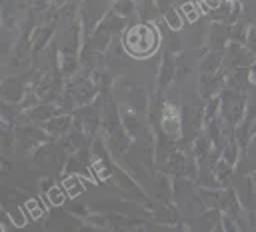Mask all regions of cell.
Wrapping results in <instances>:
<instances>
[{
    "instance_id": "cell-1",
    "label": "cell",
    "mask_w": 256,
    "mask_h": 232,
    "mask_svg": "<svg viewBox=\"0 0 256 232\" xmlns=\"http://www.w3.org/2000/svg\"><path fill=\"white\" fill-rule=\"evenodd\" d=\"M160 42L158 30L154 28V24L150 22H142V24H134L126 30V34L122 36V46L124 52H128L132 58H148L150 54L156 52Z\"/></svg>"
},
{
    "instance_id": "cell-2",
    "label": "cell",
    "mask_w": 256,
    "mask_h": 232,
    "mask_svg": "<svg viewBox=\"0 0 256 232\" xmlns=\"http://www.w3.org/2000/svg\"><path fill=\"white\" fill-rule=\"evenodd\" d=\"M162 130L168 134V136H178L180 134V118H178V112L176 108L166 102L164 104V112H162Z\"/></svg>"
},
{
    "instance_id": "cell-3",
    "label": "cell",
    "mask_w": 256,
    "mask_h": 232,
    "mask_svg": "<svg viewBox=\"0 0 256 232\" xmlns=\"http://www.w3.org/2000/svg\"><path fill=\"white\" fill-rule=\"evenodd\" d=\"M228 36H230V28L216 22V24H212V30L208 32V46L212 50H220V48H224V42Z\"/></svg>"
},
{
    "instance_id": "cell-4",
    "label": "cell",
    "mask_w": 256,
    "mask_h": 232,
    "mask_svg": "<svg viewBox=\"0 0 256 232\" xmlns=\"http://www.w3.org/2000/svg\"><path fill=\"white\" fill-rule=\"evenodd\" d=\"M174 68H176V62H172V58H170V54L164 58V62H162V66H160V74H158V88L160 90H164L168 84H170V80L174 78Z\"/></svg>"
},
{
    "instance_id": "cell-5",
    "label": "cell",
    "mask_w": 256,
    "mask_h": 232,
    "mask_svg": "<svg viewBox=\"0 0 256 232\" xmlns=\"http://www.w3.org/2000/svg\"><path fill=\"white\" fill-rule=\"evenodd\" d=\"M62 186H64V190H66L68 196H78L80 192H84V180H82L80 174H68V176H64Z\"/></svg>"
},
{
    "instance_id": "cell-6",
    "label": "cell",
    "mask_w": 256,
    "mask_h": 232,
    "mask_svg": "<svg viewBox=\"0 0 256 232\" xmlns=\"http://www.w3.org/2000/svg\"><path fill=\"white\" fill-rule=\"evenodd\" d=\"M70 126V116H56V118H50L46 122V130L52 134V136H60L68 130Z\"/></svg>"
},
{
    "instance_id": "cell-7",
    "label": "cell",
    "mask_w": 256,
    "mask_h": 232,
    "mask_svg": "<svg viewBox=\"0 0 256 232\" xmlns=\"http://www.w3.org/2000/svg\"><path fill=\"white\" fill-rule=\"evenodd\" d=\"M182 12L180 10H176V8H168V10H164V22H166V26L172 30V32H178L180 28H182V16H180Z\"/></svg>"
},
{
    "instance_id": "cell-8",
    "label": "cell",
    "mask_w": 256,
    "mask_h": 232,
    "mask_svg": "<svg viewBox=\"0 0 256 232\" xmlns=\"http://www.w3.org/2000/svg\"><path fill=\"white\" fill-rule=\"evenodd\" d=\"M180 12L184 14V18L188 22H196L200 18V14H202V8H198V2H184L180 6Z\"/></svg>"
},
{
    "instance_id": "cell-9",
    "label": "cell",
    "mask_w": 256,
    "mask_h": 232,
    "mask_svg": "<svg viewBox=\"0 0 256 232\" xmlns=\"http://www.w3.org/2000/svg\"><path fill=\"white\" fill-rule=\"evenodd\" d=\"M134 10H136L134 0H118V2L114 4V12H116L118 16H122V18L134 16Z\"/></svg>"
},
{
    "instance_id": "cell-10",
    "label": "cell",
    "mask_w": 256,
    "mask_h": 232,
    "mask_svg": "<svg viewBox=\"0 0 256 232\" xmlns=\"http://www.w3.org/2000/svg\"><path fill=\"white\" fill-rule=\"evenodd\" d=\"M64 188V186H62ZM60 186H50L48 192H46V200L52 204V206H62L64 204V190Z\"/></svg>"
},
{
    "instance_id": "cell-11",
    "label": "cell",
    "mask_w": 256,
    "mask_h": 232,
    "mask_svg": "<svg viewBox=\"0 0 256 232\" xmlns=\"http://www.w3.org/2000/svg\"><path fill=\"white\" fill-rule=\"evenodd\" d=\"M230 38L232 42H240V44H246L248 40V32H246V26L242 22H236L232 28H230Z\"/></svg>"
},
{
    "instance_id": "cell-12",
    "label": "cell",
    "mask_w": 256,
    "mask_h": 232,
    "mask_svg": "<svg viewBox=\"0 0 256 232\" xmlns=\"http://www.w3.org/2000/svg\"><path fill=\"white\" fill-rule=\"evenodd\" d=\"M26 210L30 212V216L36 220V218H40V216H44V208H42V204L38 202V200H28L26 202Z\"/></svg>"
},
{
    "instance_id": "cell-13",
    "label": "cell",
    "mask_w": 256,
    "mask_h": 232,
    "mask_svg": "<svg viewBox=\"0 0 256 232\" xmlns=\"http://www.w3.org/2000/svg\"><path fill=\"white\" fill-rule=\"evenodd\" d=\"M198 4L202 8V12H214L222 6V0H198Z\"/></svg>"
},
{
    "instance_id": "cell-14",
    "label": "cell",
    "mask_w": 256,
    "mask_h": 232,
    "mask_svg": "<svg viewBox=\"0 0 256 232\" xmlns=\"http://www.w3.org/2000/svg\"><path fill=\"white\" fill-rule=\"evenodd\" d=\"M246 48L254 54V58H256V26L254 28H250L248 30V40H246Z\"/></svg>"
}]
</instances>
